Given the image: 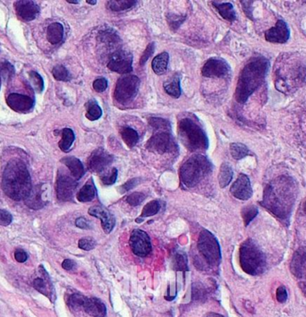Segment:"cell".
Segmentation results:
<instances>
[{
  "instance_id": "c3c4849f",
  "label": "cell",
  "mask_w": 306,
  "mask_h": 317,
  "mask_svg": "<svg viewBox=\"0 0 306 317\" xmlns=\"http://www.w3.org/2000/svg\"><path fill=\"white\" fill-rule=\"evenodd\" d=\"M117 174H118V172H117V169L114 168V169H112V171L109 172L108 174L101 177L102 183L104 184V185H107V186L113 185L117 181Z\"/></svg>"
},
{
  "instance_id": "ac0fdd59",
  "label": "cell",
  "mask_w": 306,
  "mask_h": 317,
  "mask_svg": "<svg viewBox=\"0 0 306 317\" xmlns=\"http://www.w3.org/2000/svg\"><path fill=\"white\" fill-rule=\"evenodd\" d=\"M8 105L16 112L25 113L33 109L34 101L29 96L18 94H11L7 98Z\"/></svg>"
},
{
  "instance_id": "2e32d148",
  "label": "cell",
  "mask_w": 306,
  "mask_h": 317,
  "mask_svg": "<svg viewBox=\"0 0 306 317\" xmlns=\"http://www.w3.org/2000/svg\"><path fill=\"white\" fill-rule=\"evenodd\" d=\"M112 155L109 154L104 149L99 148L90 156L88 167L94 173H101L112 163Z\"/></svg>"
},
{
  "instance_id": "3957f363",
  "label": "cell",
  "mask_w": 306,
  "mask_h": 317,
  "mask_svg": "<svg viewBox=\"0 0 306 317\" xmlns=\"http://www.w3.org/2000/svg\"><path fill=\"white\" fill-rule=\"evenodd\" d=\"M2 188L9 198L23 201L32 192V179L28 169L23 162L13 160L5 168L2 178Z\"/></svg>"
},
{
  "instance_id": "91938a15",
  "label": "cell",
  "mask_w": 306,
  "mask_h": 317,
  "mask_svg": "<svg viewBox=\"0 0 306 317\" xmlns=\"http://www.w3.org/2000/svg\"><path fill=\"white\" fill-rule=\"evenodd\" d=\"M74 266H75V263L72 260H70V259H65V260H64V262L62 263V267H63L64 270H66V271L72 270V269L74 268Z\"/></svg>"
},
{
  "instance_id": "11a10c76",
  "label": "cell",
  "mask_w": 306,
  "mask_h": 317,
  "mask_svg": "<svg viewBox=\"0 0 306 317\" xmlns=\"http://www.w3.org/2000/svg\"><path fill=\"white\" fill-rule=\"evenodd\" d=\"M75 225L78 228H83V229H91L93 228V225L88 220H86L85 217H80L75 220Z\"/></svg>"
},
{
  "instance_id": "52a82bcc",
  "label": "cell",
  "mask_w": 306,
  "mask_h": 317,
  "mask_svg": "<svg viewBox=\"0 0 306 317\" xmlns=\"http://www.w3.org/2000/svg\"><path fill=\"white\" fill-rule=\"evenodd\" d=\"M198 250L209 265L218 266L221 262V251L217 239L209 230L203 229L200 233L197 244Z\"/></svg>"
},
{
  "instance_id": "83f0119b",
  "label": "cell",
  "mask_w": 306,
  "mask_h": 317,
  "mask_svg": "<svg viewBox=\"0 0 306 317\" xmlns=\"http://www.w3.org/2000/svg\"><path fill=\"white\" fill-rule=\"evenodd\" d=\"M96 195V189L92 182H87L82 187L77 194V200L81 203H87L94 199Z\"/></svg>"
},
{
  "instance_id": "8992f818",
  "label": "cell",
  "mask_w": 306,
  "mask_h": 317,
  "mask_svg": "<svg viewBox=\"0 0 306 317\" xmlns=\"http://www.w3.org/2000/svg\"><path fill=\"white\" fill-rule=\"evenodd\" d=\"M211 171V163L204 155L190 157L180 169V179L186 187H195Z\"/></svg>"
},
{
  "instance_id": "d6986e66",
  "label": "cell",
  "mask_w": 306,
  "mask_h": 317,
  "mask_svg": "<svg viewBox=\"0 0 306 317\" xmlns=\"http://www.w3.org/2000/svg\"><path fill=\"white\" fill-rule=\"evenodd\" d=\"M88 212L90 215L96 217L101 220L102 228L106 233H110L112 231L113 228L115 227V224H116V220H115V217L113 216L111 212H109L107 209H105L102 206H99V205H95V206L90 208Z\"/></svg>"
},
{
  "instance_id": "9f6ffc18",
  "label": "cell",
  "mask_w": 306,
  "mask_h": 317,
  "mask_svg": "<svg viewBox=\"0 0 306 317\" xmlns=\"http://www.w3.org/2000/svg\"><path fill=\"white\" fill-rule=\"evenodd\" d=\"M139 183H140V179H130L126 183L124 184V185L121 187L122 192L129 191V190L133 189V187H136L137 185Z\"/></svg>"
},
{
  "instance_id": "74e56055",
  "label": "cell",
  "mask_w": 306,
  "mask_h": 317,
  "mask_svg": "<svg viewBox=\"0 0 306 317\" xmlns=\"http://www.w3.org/2000/svg\"><path fill=\"white\" fill-rule=\"evenodd\" d=\"M136 1L132 0H120V1H109V9L115 12L124 11L126 9H132L136 5Z\"/></svg>"
},
{
  "instance_id": "ee69618b",
  "label": "cell",
  "mask_w": 306,
  "mask_h": 317,
  "mask_svg": "<svg viewBox=\"0 0 306 317\" xmlns=\"http://www.w3.org/2000/svg\"><path fill=\"white\" fill-rule=\"evenodd\" d=\"M175 267L177 270L185 272L188 270V261L184 253H177L175 256Z\"/></svg>"
},
{
  "instance_id": "8d00e7d4",
  "label": "cell",
  "mask_w": 306,
  "mask_h": 317,
  "mask_svg": "<svg viewBox=\"0 0 306 317\" xmlns=\"http://www.w3.org/2000/svg\"><path fill=\"white\" fill-rule=\"evenodd\" d=\"M14 74H15L14 65L7 60H0V81L10 80Z\"/></svg>"
},
{
  "instance_id": "be15d7a7",
  "label": "cell",
  "mask_w": 306,
  "mask_h": 317,
  "mask_svg": "<svg viewBox=\"0 0 306 317\" xmlns=\"http://www.w3.org/2000/svg\"><path fill=\"white\" fill-rule=\"evenodd\" d=\"M67 2H68V3H72V4H77V3H78V1H70V0H68Z\"/></svg>"
},
{
  "instance_id": "e7e4bbea",
  "label": "cell",
  "mask_w": 306,
  "mask_h": 317,
  "mask_svg": "<svg viewBox=\"0 0 306 317\" xmlns=\"http://www.w3.org/2000/svg\"><path fill=\"white\" fill-rule=\"evenodd\" d=\"M303 209H304V211H305L306 212V201L305 203H304V205H303Z\"/></svg>"
},
{
  "instance_id": "f1b7e54d",
  "label": "cell",
  "mask_w": 306,
  "mask_h": 317,
  "mask_svg": "<svg viewBox=\"0 0 306 317\" xmlns=\"http://www.w3.org/2000/svg\"><path fill=\"white\" fill-rule=\"evenodd\" d=\"M164 89L166 93L173 98H179L181 95L180 88V77L178 75L173 76L169 81L164 83Z\"/></svg>"
},
{
  "instance_id": "5bb4252c",
  "label": "cell",
  "mask_w": 306,
  "mask_h": 317,
  "mask_svg": "<svg viewBox=\"0 0 306 317\" xmlns=\"http://www.w3.org/2000/svg\"><path fill=\"white\" fill-rule=\"evenodd\" d=\"M201 73L206 77H225L230 73V66L224 59L212 57L203 65Z\"/></svg>"
},
{
  "instance_id": "4dcf8cb0",
  "label": "cell",
  "mask_w": 306,
  "mask_h": 317,
  "mask_svg": "<svg viewBox=\"0 0 306 317\" xmlns=\"http://www.w3.org/2000/svg\"><path fill=\"white\" fill-rule=\"evenodd\" d=\"M149 125L156 133H169V131L171 130L170 123L164 118H150Z\"/></svg>"
},
{
  "instance_id": "680465c9",
  "label": "cell",
  "mask_w": 306,
  "mask_h": 317,
  "mask_svg": "<svg viewBox=\"0 0 306 317\" xmlns=\"http://www.w3.org/2000/svg\"><path fill=\"white\" fill-rule=\"evenodd\" d=\"M242 6L245 9V12H246L247 17L253 19V9H252V6H253V2L252 1H242Z\"/></svg>"
},
{
  "instance_id": "1f68e13d",
  "label": "cell",
  "mask_w": 306,
  "mask_h": 317,
  "mask_svg": "<svg viewBox=\"0 0 306 317\" xmlns=\"http://www.w3.org/2000/svg\"><path fill=\"white\" fill-rule=\"evenodd\" d=\"M74 139L75 136L72 129L64 128V130L62 131V139L58 144L59 148L63 151H68L72 147V142H74Z\"/></svg>"
},
{
  "instance_id": "7bdbcfd3",
  "label": "cell",
  "mask_w": 306,
  "mask_h": 317,
  "mask_svg": "<svg viewBox=\"0 0 306 317\" xmlns=\"http://www.w3.org/2000/svg\"><path fill=\"white\" fill-rule=\"evenodd\" d=\"M98 39L101 40L103 43L110 46V45L117 44V41H119V38L117 37V34L114 33V32H110V31H104V32H101Z\"/></svg>"
},
{
  "instance_id": "ba28073f",
  "label": "cell",
  "mask_w": 306,
  "mask_h": 317,
  "mask_svg": "<svg viewBox=\"0 0 306 317\" xmlns=\"http://www.w3.org/2000/svg\"><path fill=\"white\" fill-rule=\"evenodd\" d=\"M140 87V80L135 75L125 74L119 78L115 89V98L120 103H129L133 102L136 97Z\"/></svg>"
},
{
  "instance_id": "f5cc1de1",
  "label": "cell",
  "mask_w": 306,
  "mask_h": 317,
  "mask_svg": "<svg viewBox=\"0 0 306 317\" xmlns=\"http://www.w3.org/2000/svg\"><path fill=\"white\" fill-rule=\"evenodd\" d=\"M154 52V43H149L147 48L144 50V52L142 54V56L141 57V60H140V64L141 65H144L146 62L148 61L149 57L151 56V54Z\"/></svg>"
},
{
  "instance_id": "7dc6e473",
  "label": "cell",
  "mask_w": 306,
  "mask_h": 317,
  "mask_svg": "<svg viewBox=\"0 0 306 317\" xmlns=\"http://www.w3.org/2000/svg\"><path fill=\"white\" fill-rule=\"evenodd\" d=\"M78 246L83 250L90 251L96 247V241L93 240V237H84L79 240Z\"/></svg>"
},
{
  "instance_id": "7a4b0ae2",
  "label": "cell",
  "mask_w": 306,
  "mask_h": 317,
  "mask_svg": "<svg viewBox=\"0 0 306 317\" xmlns=\"http://www.w3.org/2000/svg\"><path fill=\"white\" fill-rule=\"evenodd\" d=\"M270 63L266 57L259 56L252 58L242 69L236 89L237 102L245 104L250 96L262 86L270 69Z\"/></svg>"
},
{
  "instance_id": "f35d334b",
  "label": "cell",
  "mask_w": 306,
  "mask_h": 317,
  "mask_svg": "<svg viewBox=\"0 0 306 317\" xmlns=\"http://www.w3.org/2000/svg\"><path fill=\"white\" fill-rule=\"evenodd\" d=\"M258 209L254 205H247L242 209V218L244 220V223L246 226H248L251 221L258 215Z\"/></svg>"
},
{
  "instance_id": "6125c7cd",
  "label": "cell",
  "mask_w": 306,
  "mask_h": 317,
  "mask_svg": "<svg viewBox=\"0 0 306 317\" xmlns=\"http://www.w3.org/2000/svg\"><path fill=\"white\" fill-rule=\"evenodd\" d=\"M87 3H88V4H91V5H95L97 3V1H87Z\"/></svg>"
},
{
  "instance_id": "d6a6232c",
  "label": "cell",
  "mask_w": 306,
  "mask_h": 317,
  "mask_svg": "<svg viewBox=\"0 0 306 317\" xmlns=\"http://www.w3.org/2000/svg\"><path fill=\"white\" fill-rule=\"evenodd\" d=\"M121 135L126 145L130 148L134 146L139 140L138 133L131 127H125L121 132Z\"/></svg>"
},
{
  "instance_id": "e575fe53",
  "label": "cell",
  "mask_w": 306,
  "mask_h": 317,
  "mask_svg": "<svg viewBox=\"0 0 306 317\" xmlns=\"http://www.w3.org/2000/svg\"><path fill=\"white\" fill-rule=\"evenodd\" d=\"M230 152L235 160H241L245 158L247 155L250 154V150L247 147L240 143V142H234L230 144Z\"/></svg>"
},
{
  "instance_id": "e0dca14e",
  "label": "cell",
  "mask_w": 306,
  "mask_h": 317,
  "mask_svg": "<svg viewBox=\"0 0 306 317\" xmlns=\"http://www.w3.org/2000/svg\"><path fill=\"white\" fill-rule=\"evenodd\" d=\"M230 192L234 197L238 199L243 201L250 199L253 196V189L249 178L246 174H240L236 182L232 185Z\"/></svg>"
},
{
  "instance_id": "f6af8a7d",
  "label": "cell",
  "mask_w": 306,
  "mask_h": 317,
  "mask_svg": "<svg viewBox=\"0 0 306 317\" xmlns=\"http://www.w3.org/2000/svg\"><path fill=\"white\" fill-rule=\"evenodd\" d=\"M146 196L144 194L140 193V192H134L132 193L131 195H129L126 198V202L131 205V206H137L139 204H141L144 201Z\"/></svg>"
},
{
  "instance_id": "b9f144b4",
  "label": "cell",
  "mask_w": 306,
  "mask_h": 317,
  "mask_svg": "<svg viewBox=\"0 0 306 317\" xmlns=\"http://www.w3.org/2000/svg\"><path fill=\"white\" fill-rule=\"evenodd\" d=\"M53 76L57 81L67 82L71 79L68 70L64 65H56L52 70Z\"/></svg>"
},
{
  "instance_id": "d4e9b609",
  "label": "cell",
  "mask_w": 306,
  "mask_h": 317,
  "mask_svg": "<svg viewBox=\"0 0 306 317\" xmlns=\"http://www.w3.org/2000/svg\"><path fill=\"white\" fill-rule=\"evenodd\" d=\"M64 37V27L59 23H54L48 27L47 38L51 44H58Z\"/></svg>"
},
{
  "instance_id": "603a6c76",
  "label": "cell",
  "mask_w": 306,
  "mask_h": 317,
  "mask_svg": "<svg viewBox=\"0 0 306 317\" xmlns=\"http://www.w3.org/2000/svg\"><path fill=\"white\" fill-rule=\"evenodd\" d=\"M40 273L42 275L41 277L36 278L33 281V288L37 291L45 295L46 297H51V292H53V287L51 281L48 276V273L42 265L40 266Z\"/></svg>"
},
{
  "instance_id": "8fae6325",
  "label": "cell",
  "mask_w": 306,
  "mask_h": 317,
  "mask_svg": "<svg viewBox=\"0 0 306 317\" xmlns=\"http://www.w3.org/2000/svg\"><path fill=\"white\" fill-rule=\"evenodd\" d=\"M77 183L75 179L69 177L65 173L58 172L56 178V192L58 200L66 202L72 199L76 189Z\"/></svg>"
},
{
  "instance_id": "816d5d0a",
  "label": "cell",
  "mask_w": 306,
  "mask_h": 317,
  "mask_svg": "<svg viewBox=\"0 0 306 317\" xmlns=\"http://www.w3.org/2000/svg\"><path fill=\"white\" fill-rule=\"evenodd\" d=\"M108 88V81L105 78H99L93 82V89L98 93H102Z\"/></svg>"
},
{
  "instance_id": "6da1fadb",
  "label": "cell",
  "mask_w": 306,
  "mask_h": 317,
  "mask_svg": "<svg viewBox=\"0 0 306 317\" xmlns=\"http://www.w3.org/2000/svg\"><path fill=\"white\" fill-rule=\"evenodd\" d=\"M297 195V184L293 178L279 176L266 185L261 204L279 220L288 222Z\"/></svg>"
},
{
  "instance_id": "ab89813d",
  "label": "cell",
  "mask_w": 306,
  "mask_h": 317,
  "mask_svg": "<svg viewBox=\"0 0 306 317\" xmlns=\"http://www.w3.org/2000/svg\"><path fill=\"white\" fill-rule=\"evenodd\" d=\"M86 298L87 297H85V296H83L81 294L74 293V294L70 295L68 298H67V305L72 310L83 308V305L85 304Z\"/></svg>"
},
{
  "instance_id": "6f0895ef",
  "label": "cell",
  "mask_w": 306,
  "mask_h": 317,
  "mask_svg": "<svg viewBox=\"0 0 306 317\" xmlns=\"http://www.w3.org/2000/svg\"><path fill=\"white\" fill-rule=\"evenodd\" d=\"M15 259L18 263H24L25 261H27L28 259V255L23 249H16V252H15Z\"/></svg>"
},
{
  "instance_id": "9a60e30c",
  "label": "cell",
  "mask_w": 306,
  "mask_h": 317,
  "mask_svg": "<svg viewBox=\"0 0 306 317\" xmlns=\"http://www.w3.org/2000/svg\"><path fill=\"white\" fill-rule=\"evenodd\" d=\"M266 41L272 43L284 44L290 38V29L285 21L278 20L272 28L264 33Z\"/></svg>"
},
{
  "instance_id": "7c38bea8",
  "label": "cell",
  "mask_w": 306,
  "mask_h": 317,
  "mask_svg": "<svg viewBox=\"0 0 306 317\" xmlns=\"http://www.w3.org/2000/svg\"><path fill=\"white\" fill-rule=\"evenodd\" d=\"M130 246L133 254L138 256H148L151 251L150 239L146 232L141 229H134L130 236Z\"/></svg>"
},
{
  "instance_id": "7402d4cb",
  "label": "cell",
  "mask_w": 306,
  "mask_h": 317,
  "mask_svg": "<svg viewBox=\"0 0 306 317\" xmlns=\"http://www.w3.org/2000/svg\"><path fill=\"white\" fill-rule=\"evenodd\" d=\"M83 308L93 317H105L107 313V307L104 303L96 297H87Z\"/></svg>"
},
{
  "instance_id": "f907efd6",
  "label": "cell",
  "mask_w": 306,
  "mask_h": 317,
  "mask_svg": "<svg viewBox=\"0 0 306 317\" xmlns=\"http://www.w3.org/2000/svg\"><path fill=\"white\" fill-rule=\"evenodd\" d=\"M13 220V216L9 211L6 210H0V225L1 226H8Z\"/></svg>"
},
{
  "instance_id": "bcb514c9",
  "label": "cell",
  "mask_w": 306,
  "mask_h": 317,
  "mask_svg": "<svg viewBox=\"0 0 306 317\" xmlns=\"http://www.w3.org/2000/svg\"><path fill=\"white\" fill-rule=\"evenodd\" d=\"M185 17H180V16H177V15H174V14H170L167 17V20L169 23L170 28L176 31L178 27L182 25V23L185 21Z\"/></svg>"
},
{
  "instance_id": "681fc988",
  "label": "cell",
  "mask_w": 306,
  "mask_h": 317,
  "mask_svg": "<svg viewBox=\"0 0 306 317\" xmlns=\"http://www.w3.org/2000/svg\"><path fill=\"white\" fill-rule=\"evenodd\" d=\"M206 290L204 287L199 283H194L193 288V297L194 299L203 298L206 296Z\"/></svg>"
},
{
  "instance_id": "ffe728a7",
  "label": "cell",
  "mask_w": 306,
  "mask_h": 317,
  "mask_svg": "<svg viewBox=\"0 0 306 317\" xmlns=\"http://www.w3.org/2000/svg\"><path fill=\"white\" fill-rule=\"evenodd\" d=\"M15 7L18 17L24 21L33 20L39 14V7L33 1L27 0L17 1Z\"/></svg>"
},
{
  "instance_id": "4316f807",
  "label": "cell",
  "mask_w": 306,
  "mask_h": 317,
  "mask_svg": "<svg viewBox=\"0 0 306 317\" xmlns=\"http://www.w3.org/2000/svg\"><path fill=\"white\" fill-rule=\"evenodd\" d=\"M169 55L168 52H163L159 54L158 56L153 58L151 66L155 73L162 74L165 73L168 69L169 65Z\"/></svg>"
},
{
  "instance_id": "4fadbf2b",
  "label": "cell",
  "mask_w": 306,
  "mask_h": 317,
  "mask_svg": "<svg viewBox=\"0 0 306 317\" xmlns=\"http://www.w3.org/2000/svg\"><path fill=\"white\" fill-rule=\"evenodd\" d=\"M133 55L125 51H118L113 55L108 64L109 69L121 74L129 73L133 70Z\"/></svg>"
},
{
  "instance_id": "44dd1931",
  "label": "cell",
  "mask_w": 306,
  "mask_h": 317,
  "mask_svg": "<svg viewBox=\"0 0 306 317\" xmlns=\"http://www.w3.org/2000/svg\"><path fill=\"white\" fill-rule=\"evenodd\" d=\"M46 189L44 185H38L32 188L31 194L25 199V203L28 207L32 210H39L47 204L46 201Z\"/></svg>"
},
{
  "instance_id": "d590c367",
  "label": "cell",
  "mask_w": 306,
  "mask_h": 317,
  "mask_svg": "<svg viewBox=\"0 0 306 317\" xmlns=\"http://www.w3.org/2000/svg\"><path fill=\"white\" fill-rule=\"evenodd\" d=\"M102 116V110L101 107L97 104L95 101H90L87 103V113L86 118L91 121H95Z\"/></svg>"
},
{
  "instance_id": "277c9868",
  "label": "cell",
  "mask_w": 306,
  "mask_h": 317,
  "mask_svg": "<svg viewBox=\"0 0 306 317\" xmlns=\"http://www.w3.org/2000/svg\"><path fill=\"white\" fill-rule=\"evenodd\" d=\"M239 261L243 271L253 276L264 273L267 265L265 255L251 239L242 243L239 249Z\"/></svg>"
},
{
  "instance_id": "30bf717a",
  "label": "cell",
  "mask_w": 306,
  "mask_h": 317,
  "mask_svg": "<svg viewBox=\"0 0 306 317\" xmlns=\"http://www.w3.org/2000/svg\"><path fill=\"white\" fill-rule=\"evenodd\" d=\"M291 273L295 279H297L298 284L306 295V248H299L294 253L290 264Z\"/></svg>"
},
{
  "instance_id": "94428289",
  "label": "cell",
  "mask_w": 306,
  "mask_h": 317,
  "mask_svg": "<svg viewBox=\"0 0 306 317\" xmlns=\"http://www.w3.org/2000/svg\"><path fill=\"white\" fill-rule=\"evenodd\" d=\"M205 317H225L221 315V314H219V313H208L206 314Z\"/></svg>"
},
{
  "instance_id": "cb8c5ba5",
  "label": "cell",
  "mask_w": 306,
  "mask_h": 317,
  "mask_svg": "<svg viewBox=\"0 0 306 317\" xmlns=\"http://www.w3.org/2000/svg\"><path fill=\"white\" fill-rule=\"evenodd\" d=\"M61 162L68 168L72 178L75 180H79L83 178V176L85 175V168L83 163H81L80 160L72 156H69V157H64L62 158Z\"/></svg>"
},
{
  "instance_id": "5b68a950",
  "label": "cell",
  "mask_w": 306,
  "mask_h": 317,
  "mask_svg": "<svg viewBox=\"0 0 306 317\" xmlns=\"http://www.w3.org/2000/svg\"><path fill=\"white\" fill-rule=\"evenodd\" d=\"M178 132L182 142L191 151L208 149L209 140L205 132L193 118H183L178 125Z\"/></svg>"
},
{
  "instance_id": "f546056e",
  "label": "cell",
  "mask_w": 306,
  "mask_h": 317,
  "mask_svg": "<svg viewBox=\"0 0 306 317\" xmlns=\"http://www.w3.org/2000/svg\"><path fill=\"white\" fill-rule=\"evenodd\" d=\"M233 179V170L228 163H223L218 173V183L222 188L227 187Z\"/></svg>"
},
{
  "instance_id": "836d02e7",
  "label": "cell",
  "mask_w": 306,
  "mask_h": 317,
  "mask_svg": "<svg viewBox=\"0 0 306 317\" xmlns=\"http://www.w3.org/2000/svg\"><path fill=\"white\" fill-rule=\"evenodd\" d=\"M160 210H161V203L159 201L154 200V201L149 202L145 205L143 210L141 211V217H140L141 219H137L136 222H141L143 218H147V217H150V216L157 214Z\"/></svg>"
},
{
  "instance_id": "60d3db41",
  "label": "cell",
  "mask_w": 306,
  "mask_h": 317,
  "mask_svg": "<svg viewBox=\"0 0 306 317\" xmlns=\"http://www.w3.org/2000/svg\"><path fill=\"white\" fill-rule=\"evenodd\" d=\"M29 80L32 85L33 90L37 93H41L44 88V82L43 79L40 76V74L35 72L31 71L29 73Z\"/></svg>"
},
{
  "instance_id": "db71d44e",
  "label": "cell",
  "mask_w": 306,
  "mask_h": 317,
  "mask_svg": "<svg viewBox=\"0 0 306 317\" xmlns=\"http://www.w3.org/2000/svg\"><path fill=\"white\" fill-rule=\"evenodd\" d=\"M276 297H277V300L279 303H285L287 300V291H286L285 286L278 287L277 292H276Z\"/></svg>"
},
{
  "instance_id": "9c48e42d",
  "label": "cell",
  "mask_w": 306,
  "mask_h": 317,
  "mask_svg": "<svg viewBox=\"0 0 306 317\" xmlns=\"http://www.w3.org/2000/svg\"><path fill=\"white\" fill-rule=\"evenodd\" d=\"M146 148L152 152L167 153L173 152L177 149V144L170 133H156L146 143Z\"/></svg>"
},
{
  "instance_id": "03108f58",
  "label": "cell",
  "mask_w": 306,
  "mask_h": 317,
  "mask_svg": "<svg viewBox=\"0 0 306 317\" xmlns=\"http://www.w3.org/2000/svg\"><path fill=\"white\" fill-rule=\"evenodd\" d=\"M0 84H1V81H0Z\"/></svg>"
},
{
  "instance_id": "484cf974",
  "label": "cell",
  "mask_w": 306,
  "mask_h": 317,
  "mask_svg": "<svg viewBox=\"0 0 306 317\" xmlns=\"http://www.w3.org/2000/svg\"><path fill=\"white\" fill-rule=\"evenodd\" d=\"M212 5L217 9V12L225 20L234 22L237 19V14L231 3H218L216 1L212 2Z\"/></svg>"
}]
</instances>
